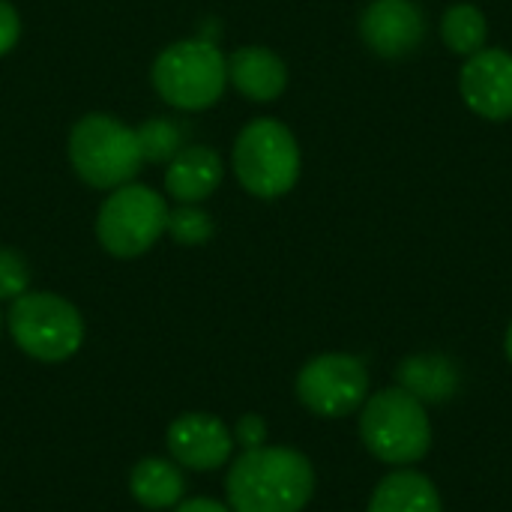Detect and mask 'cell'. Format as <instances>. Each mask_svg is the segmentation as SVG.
<instances>
[{"mask_svg":"<svg viewBox=\"0 0 512 512\" xmlns=\"http://www.w3.org/2000/svg\"><path fill=\"white\" fill-rule=\"evenodd\" d=\"M231 512H303L315 495L312 462L291 447L243 450L225 477Z\"/></svg>","mask_w":512,"mask_h":512,"instance_id":"6da1fadb","label":"cell"},{"mask_svg":"<svg viewBox=\"0 0 512 512\" xmlns=\"http://www.w3.org/2000/svg\"><path fill=\"white\" fill-rule=\"evenodd\" d=\"M360 438L375 459L396 468L414 465L432 447L426 405L402 387L378 390L360 408Z\"/></svg>","mask_w":512,"mask_h":512,"instance_id":"7a4b0ae2","label":"cell"},{"mask_svg":"<svg viewBox=\"0 0 512 512\" xmlns=\"http://www.w3.org/2000/svg\"><path fill=\"white\" fill-rule=\"evenodd\" d=\"M69 162L90 189H117L141 171L144 156L132 126L111 114L93 111L84 114L69 132Z\"/></svg>","mask_w":512,"mask_h":512,"instance_id":"3957f363","label":"cell"},{"mask_svg":"<svg viewBox=\"0 0 512 512\" xmlns=\"http://www.w3.org/2000/svg\"><path fill=\"white\" fill-rule=\"evenodd\" d=\"M231 168L249 195L264 201L282 198L300 180V144L285 123L258 117L240 129Z\"/></svg>","mask_w":512,"mask_h":512,"instance_id":"277c9868","label":"cell"},{"mask_svg":"<svg viewBox=\"0 0 512 512\" xmlns=\"http://www.w3.org/2000/svg\"><path fill=\"white\" fill-rule=\"evenodd\" d=\"M150 78L171 108L204 111L225 93L228 57L207 39H180L159 51Z\"/></svg>","mask_w":512,"mask_h":512,"instance_id":"5b68a950","label":"cell"},{"mask_svg":"<svg viewBox=\"0 0 512 512\" xmlns=\"http://www.w3.org/2000/svg\"><path fill=\"white\" fill-rule=\"evenodd\" d=\"M15 345L39 363H63L84 342L81 312L60 294L27 291L12 300L6 315Z\"/></svg>","mask_w":512,"mask_h":512,"instance_id":"8992f818","label":"cell"},{"mask_svg":"<svg viewBox=\"0 0 512 512\" xmlns=\"http://www.w3.org/2000/svg\"><path fill=\"white\" fill-rule=\"evenodd\" d=\"M168 228V204L150 186L126 183L111 189L96 216V237L114 258H138Z\"/></svg>","mask_w":512,"mask_h":512,"instance_id":"52a82bcc","label":"cell"},{"mask_svg":"<svg viewBox=\"0 0 512 512\" xmlns=\"http://www.w3.org/2000/svg\"><path fill=\"white\" fill-rule=\"evenodd\" d=\"M297 399L324 420H339L363 408L369 399V372L360 357L321 354L297 375Z\"/></svg>","mask_w":512,"mask_h":512,"instance_id":"ba28073f","label":"cell"},{"mask_svg":"<svg viewBox=\"0 0 512 512\" xmlns=\"http://www.w3.org/2000/svg\"><path fill=\"white\" fill-rule=\"evenodd\" d=\"M165 444L171 459L180 468L207 474L216 471L222 465H228L231 453H234V435L231 429L213 417V414H180L168 432H165Z\"/></svg>","mask_w":512,"mask_h":512,"instance_id":"9c48e42d","label":"cell"},{"mask_svg":"<svg viewBox=\"0 0 512 512\" xmlns=\"http://www.w3.org/2000/svg\"><path fill=\"white\" fill-rule=\"evenodd\" d=\"M459 90L468 108L486 120H512V54L483 48L471 54L459 75Z\"/></svg>","mask_w":512,"mask_h":512,"instance_id":"30bf717a","label":"cell"},{"mask_svg":"<svg viewBox=\"0 0 512 512\" xmlns=\"http://www.w3.org/2000/svg\"><path fill=\"white\" fill-rule=\"evenodd\" d=\"M363 42L381 57H405L426 36V18L411 0H375L360 18Z\"/></svg>","mask_w":512,"mask_h":512,"instance_id":"8fae6325","label":"cell"},{"mask_svg":"<svg viewBox=\"0 0 512 512\" xmlns=\"http://www.w3.org/2000/svg\"><path fill=\"white\" fill-rule=\"evenodd\" d=\"M222 159L204 144L180 147L165 171V192L180 204H198L216 192L222 183Z\"/></svg>","mask_w":512,"mask_h":512,"instance_id":"7c38bea8","label":"cell"},{"mask_svg":"<svg viewBox=\"0 0 512 512\" xmlns=\"http://www.w3.org/2000/svg\"><path fill=\"white\" fill-rule=\"evenodd\" d=\"M228 81L252 102H273L288 87V66L264 45H243L228 57Z\"/></svg>","mask_w":512,"mask_h":512,"instance_id":"4fadbf2b","label":"cell"},{"mask_svg":"<svg viewBox=\"0 0 512 512\" xmlns=\"http://www.w3.org/2000/svg\"><path fill=\"white\" fill-rule=\"evenodd\" d=\"M369 512H444V504L426 474L402 468L375 486Z\"/></svg>","mask_w":512,"mask_h":512,"instance_id":"5bb4252c","label":"cell"},{"mask_svg":"<svg viewBox=\"0 0 512 512\" xmlns=\"http://www.w3.org/2000/svg\"><path fill=\"white\" fill-rule=\"evenodd\" d=\"M129 492L132 498L147 510H168L183 501L186 477L174 459L147 456L141 459L129 474Z\"/></svg>","mask_w":512,"mask_h":512,"instance_id":"9a60e30c","label":"cell"},{"mask_svg":"<svg viewBox=\"0 0 512 512\" xmlns=\"http://www.w3.org/2000/svg\"><path fill=\"white\" fill-rule=\"evenodd\" d=\"M399 387L426 402H447L459 387V372L447 357H408L399 366Z\"/></svg>","mask_w":512,"mask_h":512,"instance_id":"2e32d148","label":"cell"},{"mask_svg":"<svg viewBox=\"0 0 512 512\" xmlns=\"http://www.w3.org/2000/svg\"><path fill=\"white\" fill-rule=\"evenodd\" d=\"M441 36L450 45V51L471 57L486 48L489 21H486L483 9H477L474 3H456L441 18Z\"/></svg>","mask_w":512,"mask_h":512,"instance_id":"e0dca14e","label":"cell"},{"mask_svg":"<svg viewBox=\"0 0 512 512\" xmlns=\"http://www.w3.org/2000/svg\"><path fill=\"white\" fill-rule=\"evenodd\" d=\"M135 132H138L144 162H171V156L183 147V135L177 123H171L168 117H153Z\"/></svg>","mask_w":512,"mask_h":512,"instance_id":"ac0fdd59","label":"cell"},{"mask_svg":"<svg viewBox=\"0 0 512 512\" xmlns=\"http://www.w3.org/2000/svg\"><path fill=\"white\" fill-rule=\"evenodd\" d=\"M174 243L180 246H204L213 237V219L207 210L195 204H183L177 210H168V228Z\"/></svg>","mask_w":512,"mask_h":512,"instance_id":"d6986e66","label":"cell"},{"mask_svg":"<svg viewBox=\"0 0 512 512\" xmlns=\"http://www.w3.org/2000/svg\"><path fill=\"white\" fill-rule=\"evenodd\" d=\"M30 270L15 249H0V300H18L27 294Z\"/></svg>","mask_w":512,"mask_h":512,"instance_id":"ffe728a7","label":"cell"},{"mask_svg":"<svg viewBox=\"0 0 512 512\" xmlns=\"http://www.w3.org/2000/svg\"><path fill=\"white\" fill-rule=\"evenodd\" d=\"M231 435H234V444H240L243 450H255V447L267 444V423L258 414H246L237 420Z\"/></svg>","mask_w":512,"mask_h":512,"instance_id":"44dd1931","label":"cell"},{"mask_svg":"<svg viewBox=\"0 0 512 512\" xmlns=\"http://www.w3.org/2000/svg\"><path fill=\"white\" fill-rule=\"evenodd\" d=\"M21 39V18L9 0H0V57L9 54Z\"/></svg>","mask_w":512,"mask_h":512,"instance_id":"7402d4cb","label":"cell"},{"mask_svg":"<svg viewBox=\"0 0 512 512\" xmlns=\"http://www.w3.org/2000/svg\"><path fill=\"white\" fill-rule=\"evenodd\" d=\"M174 512H231L225 504L213 501V498H192V501H183Z\"/></svg>","mask_w":512,"mask_h":512,"instance_id":"603a6c76","label":"cell"},{"mask_svg":"<svg viewBox=\"0 0 512 512\" xmlns=\"http://www.w3.org/2000/svg\"><path fill=\"white\" fill-rule=\"evenodd\" d=\"M504 351H507V360L512 363V324L510 330H507V339H504Z\"/></svg>","mask_w":512,"mask_h":512,"instance_id":"cb8c5ba5","label":"cell"},{"mask_svg":"<svg viewBox=\"0 0 512 512\" xmlns=\"http://www.w3.org/2000/svg\"><path fill=\"white\" fill-rule=\"evenodd\" d=\"M0 330H3V315H0Z\"/></svg>","mask_w":512,"mask_h":512,"instance_id":"d4e9b609","label":"cell"}]
</instances>
